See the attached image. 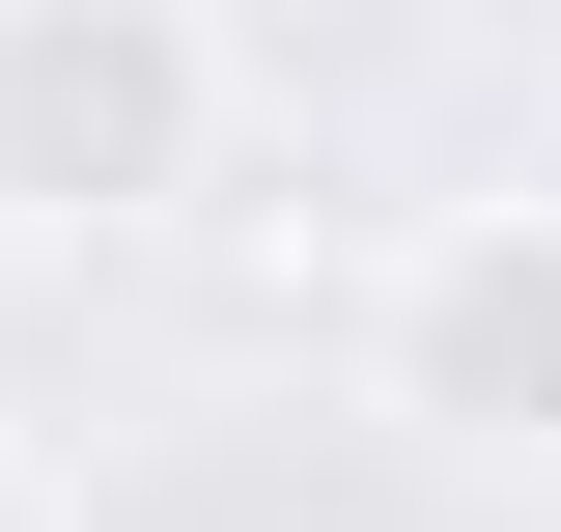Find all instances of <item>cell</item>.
<instances>
[{
	"mask_svg": "<svg viewBox=\"0 0 561 532\" xmlns=\"http://www.w3.org/2000/svg\"><path fill=\"white\" fill-rule=\"evenodd\" d=\"M225 28L197 0H0V224H197Z\"/></svg>",
	"mask_w": 561,
	"mask_h": 532,
	"instance_id": "obj_1",
	"label": "cell"
},
{
	"mask_svg": "<svg viewBox=\"0 0 561 532\" xmlns=\"http://www.w3.org/2000/svg\"><path fill=\"white\" fill-rule=\"evenodd\" d=\"M365 420H421V449H478V476H561V197L393 224V280H365Z\"/></svg>",
	"mask_w": 561,
	"mask_h": 532,
	"instance_id": "obj_2",
	"label": "cell"
},
{
	"mask_svg": "<svg viewBox=\"0 0 561 532\" xmlns=\"http://www.w3.org/2000/svg\"><path fill=\"white\" fill-rule=\"evenodd\" d=\"M0 532H57V505H28V449H0Z\"/></svg>",
	"mask_w": 561,
	"mask_h": 532,
	"instance_id": "obj_3",
	"label": "cell"
}]
</instances>
